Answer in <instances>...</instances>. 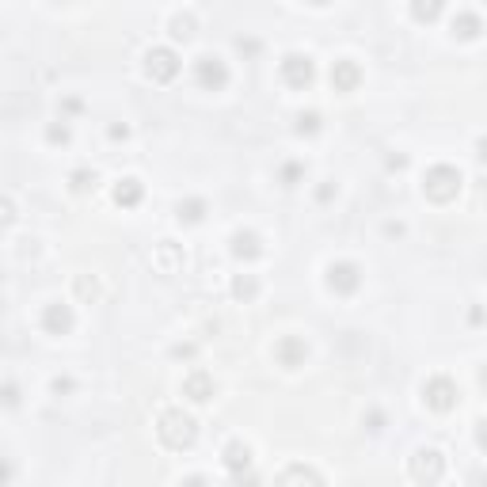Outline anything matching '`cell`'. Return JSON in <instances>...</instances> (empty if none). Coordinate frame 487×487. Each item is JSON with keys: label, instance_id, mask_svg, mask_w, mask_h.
I'll return each instance as SVG.
<instances>
[{"label": "cell", "instance_id": "obj_11", "mask_svg": "<svg viewBox=\"0 0 487 487\" xmlns=\"http://www.w3.org/2000/svg\"><path fill=\"white\" fill-rule=\"evenodd\" d=\"M183 392L191 396V400L206 404L209 396H214V377H209V373H191V377L183 381Z\"/></svg>", "mask_w": 487, "mask_h": 487}, {"label": "cell", "instance_id": "obj_3", "mask_svg": "<svg viewBox=\"0 0 487 487\" xmlns=\"http://www.w3.org/2000/svg\"><path fill=\"white\" fill-rule=\"evenodd\" d=\"M441 472H446V457L438 449H419L412 457V476L419 483H438Z\"/></svg>", "mask_w": 487, "mask_h": 487}, {"label": "cell", "instance_id": "obj_28", "mask_svg": "<svg viewBox=\"0 0 487 487\" xmlns=\"http://www.w3.org/2000/svg\"><path fill=\"white\" fill-rule=\"evenodd\" d=\"M480 441H483V446H487V423H480Z\"/></svg>", "mask_w": 487, "mask_h": 487}, {"label": "cell", "instance_id": "obj_25", "mask_svg": "<svg viewBox=\"0 0 487 487\" xmlns=\"http://www.w3.org/2000/svg\"><path fill=\"white\" fill-rule=\"evenodd\" d=\"M297 175H301V168H297V164H290V168H286V183H293Z\"/></svg>", "mask_w": 487, "mask_h": 487}, {"label": "cell", "instance_id": "obj_4", "mask_svg": "<svg viewBox=\"0 0 487 487\" xmlns=\"http://www.w3.org/2000/svg\"><path fill=\"white\" fill-rule=\"evenodd\" d=\"M423 396H426V404L434 407V412H449V407L457 404V384H453L449 377H430L423 384Z\"/></svg>", "mask_w": 487, "mask_h": 487}, {"label": "cell", "instance_id": "obj_21", "mask_svg": "<svg viewBox=\"0 0 487 487\" xmlns=\"http://www.w3.org/2000/svg\"><path fill=\"white\" fill-rule=\"evenodd\" d=\"M76 293H80L84 301H88V297H95V282L88 278V274H80V278H76Z\"/></svg>", "mask_w": 487, "mask_h": 487}, {"label": "cell", "instance_id": "obj_6", "mask_svg": "<svg viewBox=\"0 0 487 487\" xmlns=\"http://www.w3.org/2000/svg\"><path fill=\"white\" fill-rule=\"evenodd\" d=\"M282 76L293 88H305L308 80H313V65H308V58H301V53H290V58L282 61Z\"/></svg>", "mask_w": 487, "mask_h": 487}, {"label": "cell", "instance_id": "obj_22", "mask_svg": "<svg viewBox=\"0 0 487 487\" xmlns=\"http://www.w3.org/2000/svg\"><path fill=\"white\" fill-rule=\"evenodd\" d=\"M191 27H194V23H191V16H187V19L179 16V19H175V35H179V38H187V35H191Z\"/></svg>", "mask_w": 487, "mask_h": 487}, {"label": "cell", "instance_id": "obj_24", "mask_svg": "<svg viewBox=\"0 0 487 487\" xmlns=\"http://www.w3.org/2000/svg\"><path fill=\"white\" fill-rule=\"evenodd\" d=\"M415 16H426V19H430V16H438V4H430V8L419 4V8H415Z\"/></svg>", "mask_w": 487, "mask_h": 487}, {"label": "cell", "instance_id": "obj_20", "mask_svg": "<svg viewBox=\"0 0 487 487\" xmlns=\"http://www.w3.org/2000/svg\"><path fill=\"white\" fill-rule=\"evenodd\" d=\"M73 187H76V191H88V187H95V172H76V175H73Z\"/></svg>", "mask_w": 487, "mask_h": 487}, {"label": "cell", "instance_id": "obj_13", "mask_svg": "<svg viewBox=\"0 0 487 487\" xmlns=\"http://www.w3.org/2000/svg\"><path fill=\"white\" fill-rule=\"evenodd\" d=\"M248 464H251L248 446H244V441H232V446L225 449V468H229V472H244Z\"/></svg>", "mask_w": 487, "mask_h": 487}, {"label": "cell", "instance_id": "obj_27", "mask_svg": "<svg viewBox=\"0 0 487 487\" xmlns=\"http://www.w3.org/2000/svg\"><path fill=\"white\" fill-rule=\"evenodd\" d=\"M480 160H483V164H487V137H483V141H480Z\"/></svg>", "mask_w": 487, "mask_h": 487}, {"label": "cell", "instance_id": "obj_16", "mask_svg": "<svg viewBox=\"0 0 487 487\" xmlns=\"http://www.w3.org/2000/svg\"><path fill=\"white\" fill-rule=\"evenodd\" d=\"M232 244H236V248H232V251H236V256H259V240H256V232H236V240H232Z\"/></svg>", "mask_w": 487, "mask_h": 487}, {"label": "cell", "instance_id": "obj_14", "mask_svg": "<svg viewBox=\"0 0 487 487\" xmlns=\"http://www.w3.org/2000/svg\"><path fill=\"white\" fill-rule=\"evenodd\" d=\"M46 328L53 331V335L69 331V328H73V313H69L65 305H50V308H46Z\"/></svg>", "mask_w": 487, "mask_h": 487}, {"label": "cell", "instance_id": "obj_2", "mask_svg": "<svg viewBox=\"0 0 487 487\" xmlns=\"http://www.w3.org/2000/svg\"><path fill=\"white\" fill-rule=\"evenodd\" d=\"M457 183H461V172H457V168H446V164H438V168L426 172L423 191L434 198V202H449V198L457 194Z\"/></svg>", "mask_w": 487, "mask_h": 487}, {"label": "cell", "instance_id": "obj_18", "mask_svg": "<svg viewBox=\"0 0 487 487\" xmlns=\"http://www.w3.org/2000/svg\"><path fill=\"white\" fill-rule=\"evenodd\" d=\"M232 293H236V297H256V278H236Z\"/></svg>", "mask_w": 487, "mask_h": 487}, {"label": "cell", "instance_id": "obj_9", "mask_svg": "<svg viewBox=\"0 0 487 487\" xmlns=\"http://www.w3.org/2000/svg\"><path fill=\"white\" fill-rule=\"evenodd\" d=\"M198 80H202L206 88H225L229 73H225V65H221L217 58H198Z\"/></svg>", "mask_w": 487, "mask_h": 487}, {"label": "cell", "instance_id": "obj_10", "mask_svg": "<svg viewBox=\"0 0 487 487\" xmlns=\"http://www.w3.org/2000/svg\"><path fill=\"white\" fill-rule=\"evenodd\" d=\"M274 354H278V362H282V365L297 370V365L305 362V354H308V350H305V342H301V339H293V335H290V339H282L278 347H274Z\"/></svg>", "mask_w": 487, "mask_h": 487}, {"label": "cell", "instance_id": "obj_5", "mask_svg": "<svg viewBox=\"0 0 487 487\" xmlns=\"http://www.w3.org/2000/svg\"><path fill=\"white\" fill-rule=\"evenodd\" d=\"M145 69H149L152 80H172V76L179 73V61H175V53H172V50H152Z\"/></svg>", "mask_w": 487, "mask_h": 487}, {"label": "cell", "instance_id": "obj_23", "mask_svg": "<svg viewBox=\"0 0 487 487\" xmlns=\"http://www.w3.org/2000/svg\"><path fill=\"white\" fill-rule=\"evenodd\" d=\"M316 115H301V126H297V130H301V134H305V130H308V134H313V130H316Z\"/></svg>", "mask_w": 487, "mask_h": 487}, {"label": "cell", "instance_id": "obj_7", "mask_svg": "<svg viewBox=\"0 0 487 487\" xmlns=\"http://www.w3.org/2000/svg\"><path fill=\"white\" fill-rule=\"evenodd\" d=\"M328 282H331V290H339V293H354L358 290V267H354V263H335V267L328 271Z\"/></svg>", "mask_w": 487, "mask_h": 487}, {"label": "cell", "instance_id": "obj_17", "mask_svg": "<svg viewBox=\"0 0 487 487\" xmlns=\"http://www.w3.org/2000/svg\"><path fill=\"white\" fill-rule=\"evenodd\" d=\"M137 198H141V187H137V179H126V183H122L118 191H115V202H118V206H134Z\"/></svg>", "mask_w": 487, "mask_h": 487}, {"label": "cell", "instance_id": "obj_8", "mask_svg": "<svg viewBox=\"0 0 487 487\" xmlns=\"http://www.w3.org/2000/svg\"><path fill=\"white\" fill-rule=\"evenodd\" d=\"M274 487H324L320 483V476L313 468H305V464H290L282 476H278V483Z\"/></svg>", "mask_w": 487, "mask_h": 487}, {"label": "cell", "instance_id": "obj_15", "mask_svg": "<svg viewBox=\"0 0 487 487\" xmlns=\"http://www.w3.org/2000/svg\"><path fill=\"white\" fill-rule=\"evenodd\" d=\"M331 84L342 88V92H350V88L358 84V69H354L350 61H335V69H331Z\"/></svg>", "mask_w": 487, "mask_h": 487}, {"label": "cell", "instance_id": "obj_12", "mask_svg": "<svg viewBox=\"0 0 487 487\" xmlns=\"http://www.w3.org/2000/svg\"><path fill=\"white\" fill-rule=\"evenodd\" d=\"M152 263H157L164 274H175V271H179V263H183V256L172 248L168 240H164V244H157V251H152Z\"/></svg>", "mask_w": 487, "mask_h": 487}, {"label": "cell", "instance_id": "obj_26", "mask_svg": "<svg viewBox=\"0 0 487 487\" xmlns=\"http://www.w3.org/2000/svg\"><path fill=\"white\" fill-rule=\"evenodd\" d=\"M183 487H209V483H206V480H202V476H191V480H187V483H183Z\"/></svg>", "mask_w": 487, "mask_h": 487}, {"label": "cell", "instance_id": "obj_1", "mask_svg": "<svg viewBox=\"0 0 487 487\" xmlns=\"http://www.w3.org/2000/svg\"><path fill=\"white\" fill-rule=\"evenodd\" d=\"M157 434L164 446H172V449H187L194 441V419L191 415H183L179 407H168V412L160 415V426H157Z\"/></svg>", "mask_w": 487, "mask_h": 487}, {"label": "cell", "instance_id": "obj_19", "mask_svg": "<svg viewBox=\"0 0 487 487\" xmlns=\"http://www.w3.org/2000/svg\"><path fill=\"white\" fill-rule=\"evenodd\" d=\"M202 209H206L202 202H187V206L179 202V217H187V221H198V217H202Z\"/></svg>", "mask_w": 487, "mask_h": 487}]
</instances>
